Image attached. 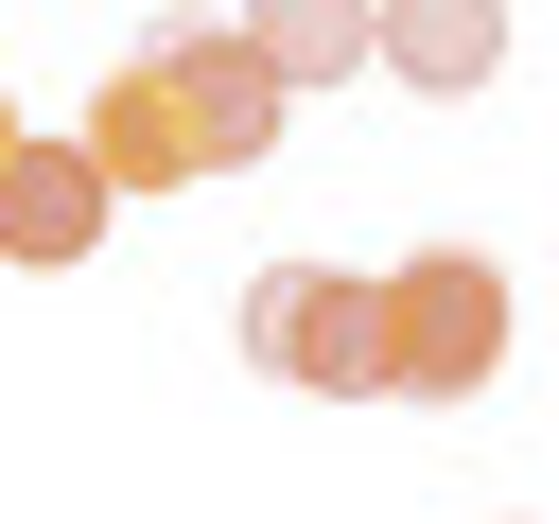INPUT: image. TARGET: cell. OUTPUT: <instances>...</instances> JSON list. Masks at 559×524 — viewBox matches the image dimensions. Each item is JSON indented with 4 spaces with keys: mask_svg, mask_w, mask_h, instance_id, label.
I'll return each instance as SVG.
<instances>
[{
    "mask_svg": "<svg viewBox=\"0 0 559 524\" xmlns=\"http://www.w3.org/2000/svg\"><path fill=\"white\" fill-rule=\"evenodd\" d=\"M280 105H297V87L245 52V17H157V35L87 87L70 140H87L122 192H192V175H262V157H280Z\"/></svg>",
    "mask_w": 559,
    "mask_h": 524,
    "instance_id": "1",
    "label": "cell"
},
{
    "mask_svg": "<svg viewBox=\"0 0 559 524\" xmlns=\"http://www.w3.org/2000/svg\"><path fill=\"white\" fill-rule=\"evenodd\" d=\"M245 367L314 402H402V279L367 262H262L245 279Z\"/></svg>",
    "mask_w": 559,
    "mask_h": 524,
    "instance_id": "2",
    "label": "cell"
},
{
    "mask_svg": "<svg viewBox=\"0 0 559 524\" xmlns=\"http://www.w3.org/2000/svg\"><path fill=\"white\" fill-rule=\"evenodd\" d=\"M384 279H402V402H472L507 367V262L489 245H419Z\"/></svg>",
    "mask_w": 559,
    "mask_h": 524,
    "instance_id": "3",
    "label": "cell"
},
{
    "mask_svg": "<svg viewBox=\"0 0 559 524\" xmlns=\"http://www.w3.org/2000/svg\"><path fill=\"white\" fill-rule=\"evenodd\" d=\"M105 210H122V175H105L87 140H0V245H17V262H87Z\"/></svg>",
    "mask_w": 559,
    "mask_h": 524,
    "instance_id": "4",
    "label": "cell"
},
{
    "mask_svg": "<svg viewBox=\"0 0 559 524\" xmlns=\"http://www.w3.org/2000/svg\"><path fill=\"white\" fill-rule=\"evenodd\" d=\"M384 70L437 87V105H472L507 70V0H384Z\"/></svg>",
    "mask_w": 559,
    "mask_h": 524,
    "instance_id": "5",
    "label": "cell"
},
{
    "mask_svg": "<svg viewBox=\"0 0 559 524\" xmlns=\"http://www.w3.org/2000/svg\"><path fill=\"white\" fill-rule=\"evenodd\" d=\"M245 52L280 87H349V70H384V0H245Z\"/></svg>",
    "mask_w": 559,
    "mask_h": 524,
    "instance_id": "6",
    "label": "cell"
}]
</instances>
